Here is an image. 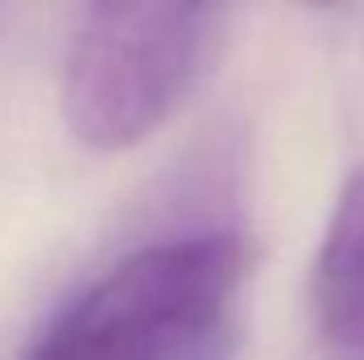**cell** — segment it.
Here are the masks:
<instances>
[{
	"label": "cell",
	"mask_w": 364,
	"mask_h": 360,
	"mask_svg": "<svg viewBox=\"0 0 364 360\" xmlns=\"http://www.w3.org/2000/svg\"><path fill=\"white\" fill-rule=\"evenodd\" d=\"M309 309L331 348L364 356V166L343 179L331 208L309 271Z\"/></svg>",
	"instance_id": "obj_3"
},
{
	"label": "cell",
	"mask_w": 364,
	"mask_h": 360,
	"mask_svg": "<svg viewBox=\"0 0 364 360\" xmlns=\"http://www.w3.org/2000/svg\"><path fill=\"white\" fill-rule=\"evenodd\" d=\"M301 4H309V9H335V4H343V0H301Z\"/></svg>",
	"instance_id": "obj_4"
},
{
	"label": "cell",
	"mask_w": 364,
	"mask_h": 360,
	"mask_svg": "<svg viewBox=\"0 0 364 360\" xmlns=\"http://www.w3.org/2000/svg\"><path fill=\"white\" fill-rule=\"evenodd\" d=\"M216 0H77L60 115L77 144H144L186 97Z\"/></svg>",
	"instance_id": "obj_2"
},
{
	"label": "cell",
	"mask_w": 364,
	"mask_h": 360,
	"mask_svg": "<svg viewBox=\"0 0 364 360\" xmlns=\"http://www.w3.org/2000/svg\"><path fill=\"white\" fill-rule=\"evenodd\" d=\"M246 271L250 246L229 229L144 246L81 288L26 360H212Z\"/></svg>",
	"instance_id": "obj_1"
}]
</instances>
